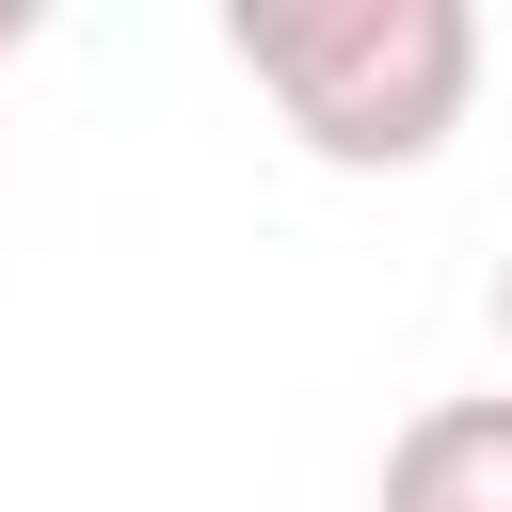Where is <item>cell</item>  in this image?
<instances>
[{
	"mask_svg": "<svg viewBox=\"0 0 512 512\" xmlns=\"http://www.w3.org/2000/svg\"><path fill=\"white\" fill-rule=\"evenodd\" d=\"M224 48L288 112V144L336 160V176H416L480 96V16L464 0H240Z\"/></svg>",
	"mask_w": 512,
	"mask_h": 512,
	"instance_id": "obj_1",
	"label": "cell"
},
{
	"mask_svg": "<svg viewBox=\"0 0 512 512\" xmlns=\"http://www.w3.org/2000/svg\"><path fill=\"white\" fill-rule=\"evenodd\" d=\"M368 512H512V384H464V400H416Z\"/></svg>",
	"mask_w": 512,
	"mask_h": 512,
	"instance_id": "obj_2",
	"label": "cell"
},
{
	"mask_svg": "<svg viewBox=\"0 0 512 512\" xmlns=\"http://www.w3.org/2000/svg\"><path fill=\"white\" fill-rule=\"evenodd\" d=\"M16 48H32V0H0V80H16Z\"/></svg>",
	"mask_w": 512,
	"mask_h": 512,
	"instance_id": "obj_3",
	"label": "cell"
},
{
	"mask_svg": "<svg viewBox=\"0 0 512 512\" xmlns=\"http://www.w3.org/2000/svg\"><path fill=\"white\" fill-rule=\"evenodd\" d=\"M496 352H512V256H496Z\"/></svg>",
	"mask_w": 512,
	"mask_h": 512,
	"instance_id": "obj_4",
	"label": "cell"
}]
</instances>
